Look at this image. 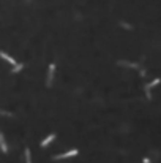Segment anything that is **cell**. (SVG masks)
<instances>
[{"mask_svg": "<svg viewBox=\"0 0 161 163\" xmlns=\"http://www.w3.org/2000/svg\"><path fill=\"white\" fill-rule=\"evenodd\" d=\"M79 154L78 149H73V151H68L63 154H59V155H54V160H62V158H69V157H76Z\"/></svg>", "mask_w": 161, "mask_h": 163, "instance_id": "obj_1", "label": "cell"}, {"mask_svg": "<svg viewBox=\"0 0 161 163\" xmlns=\"http://www.w3.org/2000/svg\"><path fill=\"white\" fill-rule=\"evenodd\" d=\"M54 73H55V63H51V65H49V70H47V86H51V84H52Z\"/></svg>", "mask_w": 161, "mask_h": 163, "instance_id": "obj_2", "label": "cell"}, {"mask_svg": "<svg viewBox=\"0 0 161 163\" xmlns=\"http://www.w3.org/2000/svg\"><path fill=\"white\" fill-rule=\"evenodd\" d=\"M0 57H2L3 60H6V62H8V63H11L13 67H16V65H18V62H16L14 59H13L11 55H8V54H6V52H3V51H0Z\"/></svg>", "mask_w": 161, "mask_h": 163, "instance_id": "obj_3", "label": "cell"}, {"mask_svg": "<svg viewBox=\"0 0 161 163\" xmlns=\"http://www.w3.org/2000/svg\"><path fill=\"white\" fill-rule=\"evenodd\" d=\"M0 151L3 154H8V146H6V141H5V136L2 131H0Z\"/></svg>", "mask_w": 161, "mask_h": 163, "instance_id": "obj_4", "label": "cell"}, {"mask_svg": "<svg viewBox=\"0 0 161 163\" xmlns=\"http://www.w3.org/2000/svg\"><path fill=\"white\" fill-rule=\"evenodd\" d=\"M54 139H55V133H51V135H49V136H46V138H44L43 141H41V147H46L47 144H51Z\"/></svg>", "mask_w": 161, "mask_h": 163, "instance_id": "obj_5", "label": "cell"}, {"mask_svg": "<svg viewBox=\"0 0 161 163\" xmlns=\"http://www.w3.org/2000/svg\"><path fill=\"white\" fill-rule=\"evenodd\" d=\"M159 81H161L159 78H156V79H153L152 82H149V84H147V87H145V89H147V90H150V89H153V87L156 86V84H159Z\"/></svg>", "mask_w": 161, "mask_h": 163, "instance_id": "obj_6", "label": "cell"}, {"mask_svg": "<svg viewBox=\"0 0 161 163\" xmlns=\"http://www.w3.org/2000/svg\"><path fill=\"white\" fill-rule=\"evenodd\" d=\"M24 155H25V163H32V155H30V149L29 147H25Z\"/></svg>", "mask_w": 161, "mask_h": 163, "instance_id": "obj_7", "label": "cell"}, {"mask_svg": "<svg viewBox=\"0 0 161 163\" xmlns=\"http://www.w3.org/2000/svg\"><path fill=\"white\" fill-rule=\"evenodd\" d=\"M24 68V63H18L16 67H13V70H11V73H19L21 70Z\"/></svg>", "mask_w": 161, "mask_h": 163, "instance_id": "obj_8", "label": "cell"}, {"mask_svg": "<svg viewBox=\"0 0 161 163\" xmlns=\"http://www.w3.org/2000/svg\"><path fill=\"white\" fill-rule=\"evenodd\" d=\"M0 116H8V117H11L13 114H11V112H8V111H3V109H0Z\"/></svg>", "mask_w": 161, "mask_h": 163, "instance_id": "obj_9", "label": "cell"}, {"mask_svg": "<svg viewBox=\"0 0 161 163\" xmlns=\"http://www.w3.org/2000/svg\"><path fill=\"white\" fill-rule=\"evenodd\" d=\"M142 163H152V161H150L149 158H147V157H145V158H142Z\"/></svg>", "mask_w": 161, "mask_h": 163, "instance_id": "obj_10", "label": "cell"}]
</instances>
